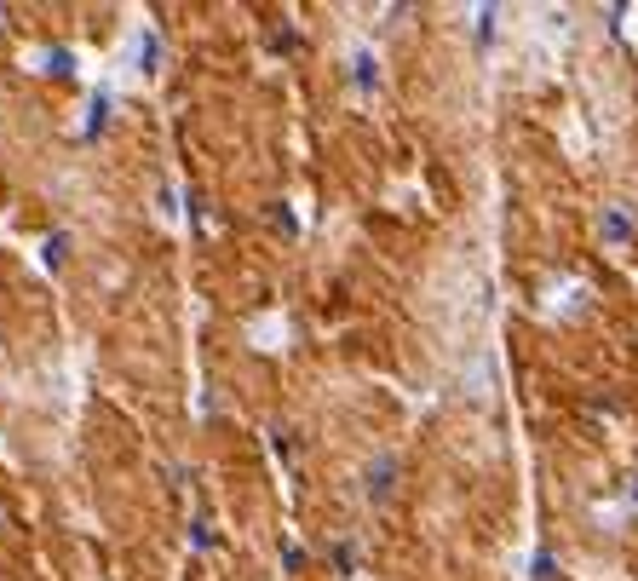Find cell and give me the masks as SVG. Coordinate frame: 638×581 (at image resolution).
<instances>
[{"label":"cell","instance_id":"6da1fadb","mask_svg":"<svg viewBox=\"0 0 638 581\" xmlns=\"http://www.w3.org/2000/svg\"><path fill=\"white\" fill-rule=\"evenodd\" d=\"M391 472H397V461H391V455H380V461L368 466V495H374V501H386V489H391Z\"/></svg>","mask_w":638,"mask_h":581},{"label":"cell","instance_id":"7a4b0ae2","mask_svg":"<svg viewBox=\"0 0 638 581\" xmlns=\"http://www.w3.org/2000/svg\"><path fill=\"white\" fill-rule=\"evenodd\" d=\"M604 236H610V242H627V236H633V219L621 208H604Z\"/></svg>","mask_w":638,"mask_h":581}]
</instances>
